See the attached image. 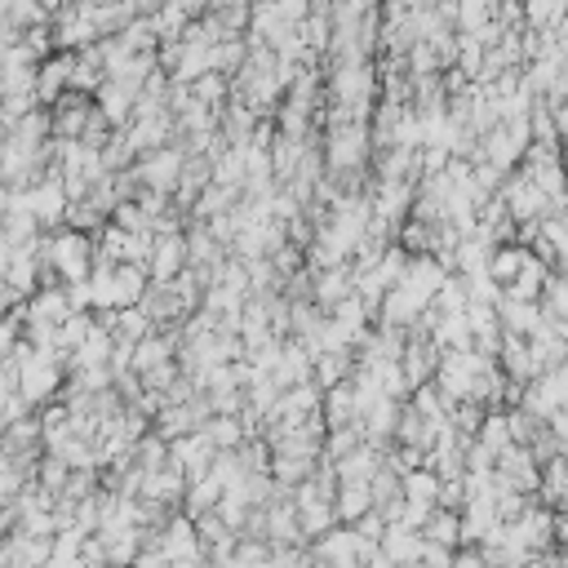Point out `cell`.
Instances as JSON below:
<instances>
[{
  "mask_svg": "<svg viewBox=\"0 0 568 568\" xmlns=\"http://www.w3.org/2000/svg\"><path fill=\"white\" fill-rule=\"evenodd\" d=\"M45 271L59 284H85L94 271V240L85 231H72V227L50 231L45 235Z\"/></svg>",
  "mask_w": 568,
  "mask_h": 568,
  "instance_id": "1",
  "label": "cell"
},
{
  "mask_svg": "<svg viewBox=\"0 0 568 568\" xmlns=\"http://www.w3.org/2000/svg\"><path fill=\"white\" fill-rule=\"evenodd\" d=\"M23 200H28V209L36 213V222H41V231H59L63 222H67V191H63V178L59 173H50V178H41L36 187H28L23 191Z\"/></svg>",
  "mask_w": 568,
  "mask_h": 568,
  "instance_id": "2",
  "label": "cell"
},
{
  "mask_svg": "<svg viewBox=\"0 0 568 568\" xmlns=\"http://www.w3.org/2000/svg\"><path fill=\"white\" fill-rule=\"evenodd\" d=\"M90 116H94L90 94L67 90V94L54 103V112H50V129H54V138H59V143H81V134H85Z\"/></svg>",
  "mask_w": 568,
  "mask_h": 568,
  "instance_id": "3",
  "label": "cell"
},
{
  "mask_svg": "<svg viewBox=\"0 0 568 568\" xmlns=\"http://www.w3.org/2000/svg\"><path fill=\"white\" fill-rule=\"evenodd\" d=\"M134 173H138V182H143L147 191L173 196V191H178V173H182V151L156 147V151H147V156L134 165Z\"/></svg>",
  "mask_w": 568,
  "mask_h": 568,
  "instance_id": "4",
  "label": "cell"
},
{
  "mask_svg": "<svg viewBox=\"0 0 568 568\" xmlns=\"http://www.w3.org/2000/svg\"><path fill=\"white\" fill-rule=\"evenodd\" d=\"M182 266H187V235H182V231L156 235L151 257H147V275H151V280H173Z\"/></svg>",
  "mask_w": 568,
  "mask_h": 568,
  "instance_id": "5",
  "label": "cell"
},
{
  "mask_svg": "<svg viewBox=\"0 0 568 568\" xmlns=\"http://www.w3.org/2000/svg\"><path fill=\"white\" fill-rule=\"evenodd\" d=\"M160 550L169 559H200V541H196V519L191 515H169V524L160 528Z\"/></svg>",
  "mask_w": 568,
  "mask_h": 568,
  "instance_id": "6",
  "label": "cell"
},
{
  "mask_svg": "<svg viewBox=\"0 0 568 568\" xmlns=\"http://www.w3.org/2000/svg\"><path fill=\"white\" fill-rule=\"evenodd\" d=\"M334 511H338V524H356L365 511H374V493H369V484H360V480H338Z\"/></svg>",
  "mask_w": 568,
  "mask_h": 568,
  "instance_id": "7",
  "label": "cell"
},
{
  "mask_svg": "<svg viewBox=\"0 0 568 568\" xmlns=\"http://www.w3.org/2000/svg\"><path fill=\"white\" fill-rule=\"evenodd\" d=\"M427 541H440V546H462V511H444V506H431L427 524L418 528Z\"/></svg>",
  "mask_w": 568,
  "mask_h": 568,
  "instance_id": "8",
  "label": "cell"
},
{
  "mask_svg": "<svg viewBox=\"0 0 568 568\" xmlns=\"http://www.w3.org/2000/svg\"><path fill=\"white\" fill-rule=\"evenodd\" d=\"M382 555H391L396 564H413L418 555H422V533H413V528H400V524H387V533H382Z\"/></svg>",
  "mask_w": 568,
  "mask_h": 568,
  "instance_id": "9",
  "label": "cell"
},
{
  "mask_svg": "<svg viewBox=\"0 0 568 568\" xmlns=\"http://www.w3.org/2000/svg\"><path fill=\"white\" fill-rule=\"evenodd\" d=\"M480 444L497 457L502 449H511V431H506V418H484L480 422Z\"/></svg>",
  "mask_w": 568,
  "mask_h": 568,
  "instance_id": "10",
  "label": "cell"
},
{
  "mask_svg": "<svg viewBox=\"0 0 568 568\" xmlns=\"http://www.w3.org/2000/svg\"><path fill=\"white\" fill-rule=\"evenodd\" d=\"M427 568H449L453 564V546H440V541H427L422 537V555H418Z\"/></svg>",
  "mask_w": 568,
  "mask_h": 568,
  "instance_id": "11",
  "label": "cell"
},
{
  "mask_svg": "<svg viewBox=\"0 0 568 568\" xmlns=\"http://www.w3.org/2000/svg\"><path fill=\"white\" fill-rule=\"evenodd\" d=\"M449 568H488V564H484V555H480L475 546H457V550H453V564H449Z\"/></svg>",
  "mask_w": 568,
  "mask_h": 568,
  "instance_id": "12",
  "label": "cell"
},
{
  "mask_svg": "<svg viewBox=\"0 0 568 568\" xmlns=\"http://www.w3.org/2000/svg\"><path fill=\"white\" fill-rule=\"evenodd\" d=\"M169 568H209V564H204V559H173Z\"/></svg>",
  "mask_w": 568,
  "mask_h": 568,
  "instance_id": "13",
  "label": "cell"
},
{
  "mask_svg": "<svg viewBox=\"0 0 568 568\" xmlns=\"http://www.w3.org/2000/svg\"><path fill=\"white\" fill-rule=\"evenodd\" d=\"M400 568H427V564H422V559H413V564H400Z\"/></svg>",
  "mask_w": 568,
  "mask_h": 568,
  "instance_id": "14",
  "label": "cell"
},
{
  "mask_svg": "<svg viewBox=\"0 0 568 568\" xmlns=\"http://www.w3.org/2000/svg\"><path fill=\"white\" fill-rule=\"evenodd\" d=\"M81 568H90V564H81ZM94 568H107V564H94Z\"/></svg>",
  "mask_w": 568,
  "mask_h": 568,
  "instance_id": "15",
  "label": "cell"
}]
</instances>
